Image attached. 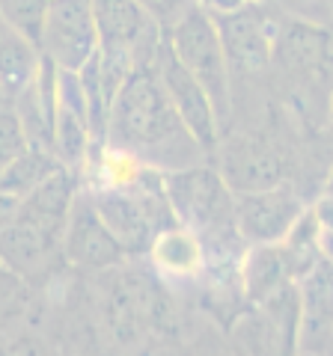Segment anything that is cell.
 Instances as JSON below:
<instances>
[{
  "label": "cell",
  "instance_id": "6da1fadb",
  "mask_svg": "<svg viewBox=\"0 0 333 356\" xmlns=\"http://www.w3.org/2000/svg\"><path fill=\"white\" fill-rule=\"evenodd\" d=\"M104 143L155 172L185 170L206 158L203 143L176 113L155 63L134 69L116 89L107 113Z\"/></svg>",
  "mask_w": 333,
  "mask_h": 356
},
{
  "label": "cell",
  "instance_id": "7a4b0ae2",
  "mask_svg": "<svg viewBox=\"0 0 333 356\" xmlns=\"http://www.w3.org/2000/svg\"><path fill=\"white\" fill-rule=\"evenodd\" d=\"M164 33H166V42H170L173 54L179 57V63L196 77L199 86L206 89V95L212 98L220 131H224V125L229 122V113H232V86H229L232 69H229L224 42H220V33H217L212 13H208L206 6L194 3Z\"/></svg>",
  "mask_w": 333,
  "mask_h": 356
},
{
  "label": "cell",
  "instance_id": "3957f363",
  "mask_svg": "<svg viewBox=\"0 0 333 356\" xmlns=\"http://www.w3.org/2000/svg\"><path fill=\"white\" fill-rule=\"evenodd\" d=\"M164 193L176 220L203 238L235 229V193L212 166H185L164 172Z\"/></svg>",
  "mask_w": 333,
  "mask_h": 356
},
{
  "label": "cell",
  "instance_id": "277c9868",
  "mask_svg": "<svg viewBox=\"0 0 333 356\" xmlns=\"http://www.w3.org/2000/svg\"><path fill=\"white\" fill-rule=\"evenodd\" d=\"M39 51L57 69L81 72L98 51L93 0H51Z\"/></svg>",
  "mask_w": 333,
  "mask_h": 356
},
{
  "label": "cell",
  "instance_id": "5b68a950",
  "mask_svg": "<svg viewBox=\"0 0 333 356\" xmlns=\"http://www.w3.org/2000/svg\"><path fill=\"white\" fill-rule=\"evenodd\" d=\"M60 252L65 255L69 264L93 273L116 270L125 261V250H122V243L114 238V232L107 229V222L98 214L93 193H81V191L75 193L69 217H65Z\"/></svg>",
  "mask_w": 333,
  "mask_h": 356
},
{
  "label": "cell",
  "instance_id": "8992f818",
  "mask_svg": "<svg viewBox=\"0 0 333 356\" xmlns=\"http://www.w3.org/2000/svg\"><path fill=\"white\" fill-rule=\"evenodd\" d=\"M155 72H158L166 95H170V102L176 107V113L182 116V122L191 128L194 137L203 143V149L206 152L217 149L220 122H217V113L212 107V98L206 95V89L199 86V81L185 69V65L179 63V57L173 54L170 42H166V33H164L161 48H158V57H155Z\"/></svg>",
  "mask_w": 333,
  "mask_h": 356
},
{
  "label": "cell",
  "instance_id": "52a82bcc",
  "mask_svg": "<svg viewBox=\"0 0 333 356\" xmlns=\"http://www.w3.org/2000/svg\"><path fill=\"white\" fill-rule=\"evenodd\" d=\"M301 214V199L280 184L235 193V232L247 243H280Z\"/></svg>",
  "mask_w": 333,
  "mask_h": 356
},
{
  "label": "cell",
  "instance_id": "ba28073f",
  "mask_svg": "<svg viewBox=\"0 0 333 356\" xmlns=\"http://www.w3.org/2000/svg\"><path fill=\"white\" fill-rule=\"evenodd\" d=\"M63 222L21 208L18 217L0 232V267L13 276H36L63 247Z\"/></svg>",
  "mask_w": 333,
  "mask_h": 356
},
{
  "label": "cell",
  "instance_id": "9c48e42d",
  "mask_svg": "<svg viewBox=\"0 0 333 356\" xmlns=\"http://www.w3.org/2000/svg\"><path fill=\"white\" fill-rule=\"evenodd\" d=\"M93 143L95 137L81 74L60 69L57 95H54V152L69 170H81L90 158Z\"/></svg>",
  "mask_w": 333,
  "mask_h": 356
},
{
  "label": "cell",
  "instance_id": "30bf717a",
  "mask_svg": "<svg viewBox=\"0 0 333 356\" xmlns=\"http://www.w3.org/2000/svg\"><path fill=\"white\" fill-rule=\"evenodd\" d=\"M297 341L304 353H318L333 341V261L321 259L297 276Z\"/></svg>",
  "mask_w": 333,
  "mask_h": 356
},
{
  "label": "cell",
  "instance_id": "8fae6325",
  "mask_svg": "<svg viewBox=\"0 0 333 356\" xmlns=\"http://www.w3.org/2000/svg\"><path fill=\"white\" fill-rule=\"evenodd\" d=\"M220 42H224L226 60L232 72L256 74L274 57V36L268 30V18L250 3L232 13H212Z\"/></svg>",
  "mask_w": 333,
  "mask_h": 356
},
{
  "label": "cell",
  "instance_id": "7c38bea8",
  "mask_svg": "<svg viewBox=\"0 0 333 356\" xmlns=\"http://www.w3.org/2000/svg\"><path fill=\"white\" fill-rule=\"evenodd\" d=\"M220 175L232 187V193L265 191L280 184L283 161L256 137H232L220 146Z\"/></svg>",
  "mask_w": 333,
  "mask_h": 356
},
{
  "label": "cell",
  "instance_id": "4fadbf2b",
  "mask_svg": "<svg viewBox=\"0 0 333 356\" xmlns=\"http://www.w3.org/2000/svg\"><path fill=\"white\" fill-rule=\"evenodd\" d=\"M292 261L283 243H250V252L241 261V285L253 306H262L277 291L292 285Z\"/></svg>",
  "mask_w": 333,
  "mask_h": 356
},
{
  "label": "cell",
  "instance_id": "5bb4252c",
  "mask_svg": "<svg viewBox=\"0 0 333 356\" xmlns=\"http://www.w3.org/2000/svg\"><path fill=\"white\" fill-rule=\"evenodd\" d=\"M149 259L164 276H196L206 261V247L196 232L182 222L161 229L149 243Z\"/></svg>",
  "mask_w": 333,
  "mask_h": 356
},
{
  "label": "cell",
  "instance_id": "9a60e30c",
  "mask_svg": "<svg viewBox=\"0 0 333 356\" xmlns=\"http://www.w3.org/2000/svg\"><path fill=\"white\" fill-rule=\"evenodd\" d=\"M39 65H42V51L0 18V86H3L9 102L21 89H27L36 81Z\"/></svg>",
  "mask_w": 333,
  "mask_h": 356
},
{
  "label": "cell",
  "instance_id": "2e32d148",
  "mask_svg": "<svg viewBox=\"0 0 333 356\" xmlns=\"http://www.w3.org/2000/svg\"><path fill=\"white\" fill-rule=\"evenodd\" d=\"M274 57L292 74H313L327 57V36L309 24H288L274 39Z\"/></svg>",
  "mask_w": 333,
  "mask_h": 356
},
{
  "label": "cell",
  "instance_id": "e0dca14e",
  "mask_svg": "<svg viewBox=\"0 0 333 356\" xmlns=\"http://www.w3.org/2000/svg\"><path fill=\"white\" fill-rule=\"evenodd\" d=\"M57 163H60V158H57L54 152L30 146L24 154H21V158H15L3 172H0V191L15 193V196H24V193H30L33 187H36Z\"/></svg>",
  "mask_w": 333,
  "mask_h": 356
},
{
  "label": "cell",
  "instance_id": "ac0fdd59",
  "mask_svg": "<svg viewBox=\"0 0 333 356\" xmlns=\"http://www.w3.org/2000/svg\"><path fill=\"white\" fill-rule=\"evenodd\" d=\"M51 0H0V18L39 48Z\"/></svg>",
  "mask_w": 333,
  "mask_h": 356
},
{
  "label": "cell",
  "instance_id": "d6986e66",
  "mask_svg": "<svg viewBox=\"0 0 333 356\" xmlns=\"http://www.w3.org/2000/svg\"><path fill=\"white\" fill-rule=\"evenodd\" d=\"M27 149H30L27 131L21 125L13 102L0 104V172H3L15 158H21Z\"/></svg>",
  "mask_w": 333,
  "mask_h": 356
},
{
  "label": "cell",
  "instance_id": "ffe728a7",
  "mask_svg": "<svg viewBox=\"0 0 333 356\" xmlns=\"http://www.w3.org/2000/svg\"><path fill=\"white\" fill-rule=\"evenodd\" d=\"M137 3L166 30V27H173L176 21H179L187 9L196 3V0H137Z\"/></svg>",
  "mask_w": 333,
  "mask_h": 356
},
{
  "label": "cell",
  "instance_id": "44dd1931",
  "mask_svg": "<svg viewBox=\"0 0 333 356\" xmlns=\"http://www.w3.org/2000/svg\"><path fill=\"white\" fill-rule=\"evenodd\" d=\"M18 211H21V196L0 191V232L18 217Z\"/></svg>",
  "mask_w": 333,
  "mask_h": 356
},
{
  "label": "cell",
  "instance_id": "7402d4cb",
  "mask_svg": "<svg viewBox=\"0 0 333 356\" xmlns=\"http://www.w3.org/2000/svg\"><path fill=\"white\" fill-rule=\"evenodd\" d=\"M250 0H208V13H232V9H241L247 6Z\"/></svg>",
  "mask_w": 333,
  "mask_h": 356
},
{
  "label": "cell",
  "instance_id": "603a6c76",
  "mask_svg": "<svg viewBox=\"0 0 333 356\" xmlns=\"http://www.w3.org/2000/svg\"><path fill=\"white\" fill-rule=\"evenodd\" d=\"M9 98H6V92H3V86H0V104H6Z\"/></svg>",
  "mask_w": 333,
  "mask_h": 356
},
{
  "label": "cell",
  "instance_id": "cb8c5ba5",
  "mask_svg": "<svg viewBox=\"0 0 333 356\" xmlns=\"http://www.w3.org/2000/svg\"><path fill=\"white\" fill-rule=\"evenodd\" d=\"M330 125H333V98H330Z\"/></svg>",
  "mask_w": 333,
  "mask_h": 356
},
{
  "label": "cell",
  "instance_id": "d4e9b609",
  "mask_svg": "<svg viewBox=\"0 0 333 356\" xmlns=\"http://www.w3.org/2000/svg\"><path fill=\"white\" fill-rule=\"evenodd\" d=\"M330 187H333V175H330Z\"/></svg>",
  "mask_w": 333,
  "mask_h": 356
}]
</instances>
